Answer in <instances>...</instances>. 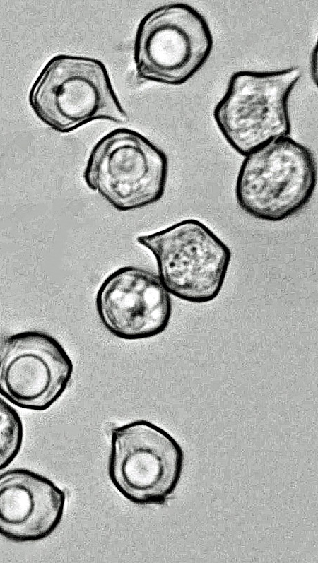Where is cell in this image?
<instances>
[{
    "label": "cell",
    "instance_id": "cell-1",
    "mask_svg": "<svg viewBox=\"0 0 318 563\" xmlns=\"http://www.w3.org/2000/svg\"><path fill=\"white\" fill-rule=\"evenodd\" d=\"M28 100L35 116L61 134L96 119L128 120L106 66L89 57L54 56L33 82Z\"/></svg>",
    "mask_w": 318,
    "mask_h": 563
},
{
    "label": "cell",
    "instance_id": "cell-2",
    "mask_svg": "<svg viewBox=\"0 0 318 563\" xmlns=\"http://www.w3.org/2000/svg\"><path fill=\"white\" fill-rule=\"evenodd\" d=\"M314 155L289 136L275 139L245 157L239 169L238 206L258 220L278 222L302 210L317 185Z\"/></svg>",
    "mask_w": 318,
    "mask_h": 563
},
{
    "label": "cell",
    "instance_id": "cell-3",
    "mask_svg": "<svg viewBox=\"0 0 318 563\" xmlns=\"http://www.w3.org/2000/svg\"><path fill=\"white\" fill-rule=\"evenodd\" d=\"M301 69L239 71L230 78L213 117L223 137L245 157L278 138L289 136L290 95Z\"/></svg>",
    "mask_w": 318,
    "mask_h": 563
},
{
    "label": "cell",
    "instance_id": "cell-4",
    "mask_svg": "<svg viewBox=\"0 0 318 563\" xmlns=\"http://www.w3.org/2000/svg\"><path fill=\"white\" fill-rule=\"evenodd\" d=\"M165 153L141 134L116 129L93 146L83 179L112 207L129 211L163 196L168 176Z\"/></svg>",
    "mask_w": 318,
    "mask_h": 563
},
{
    "label": "cell",
    "instance_id": "cell-5",
    "mask_svg": "<svg viewBox=\"0 0 318 563\" xmlns=\"http://www.w3.org/2000/svg\"><path fill=\"white\" fill-rule=\"evenodd\" d=\"M136 241L155 257L157 274L170 295L194 304L210 302L219 295L232 253L201 221L184 220L139 236Z\"/></svg>",
    "mask_w": 318,
    "mask_h": 563
},
{
    "label": "cell",
    "instance_id": "cell-6",
    "mask_svg": "<svg viewBox=\"0 0 318 563\" xmlns=\"http://www.w3.org/2000/svg\"><path fill=\"white\" fill-rule=\"evenodd\" d=\"M213 47L210 26L196 8L184 3L159 6L141 19L136 30L137 78L183 84L204 65Z\"/></svg>",
    "mask_w": 318,
    "mask_h": 563
},
{
    "label": "cell",
    "instance_id": "cell-7",
    "mask_svg": "<svg viewBox=\"0 0 318 563\" xmlns=\"http://www.w3.org/2000/svg\"><path fill=\"white\" fill-rule=\"evenodd\" d=\"M184 461L177 440L148 420H136L112 430L108 476L133 504H163L179 482Z\"/></svg>",
    "mask_w": 318,
    "mask_h": 563
},
{
    "label": "cell",
    "instance_id": "cell-8",
    "mask_svg": "<svg viewBox=\"0 0 318 563\" xmlns=\"http://www.w3.org/2000/svg\"><path fill=\"white\" fill-rule=\"evenodd\" d=\"M73 362L61 343L40 331L6 337L0 345V395L13 405L42 412L64 394Z\"/></svg>",
    "mask_w": 318,
    "mask_h": 563
},
{
    "label": "cell",
    "instance_id": "cell-9",
    "mask_svg": "<svg viewBox=\"0 0 318 563\" xmlns=\"http://www.w3.org/2000/svg\"><path fill=\"white\" fill-rule=\"evenodd\" d=\"M95 309L104 327L127 340L151 338L163 333L172 316L170 295L157 273L126 266L110 274L95 296Z\"/></svg>",
    "mask_w": 318,
    "mask_h": 563
},
{
    "label": "cell",
    "instance_id": "cell-10",
    "mask_svg": "<svg viewBox=\"0 0 318 563\" xmlns=\"http://www.w3.org/2000/svg\"><path fill=\"white\" fill-rule=\"evenodd\" d=\"M66 494L52 480L27 468L0 474V535L14 543L37 542L60 524Z\"/></svg>",
    "mask_w": 318,
    "mask_h": 563
},
{
    "label": "cell",
    "instance_id": "cell-11",
    "mask_svg": "<svg viewBox=\"0 0 318 563\" xmlns=\"http://www.w3.org/2000/svg\"><path fill=\"white\" fill-rule=\"evenodd\" d=\"M23 424L16 410L0 396V470L18 456L23 443Z\"/></svg>",
    "mask_w": 318,
    "mask_h": 563
}]
</instances>
